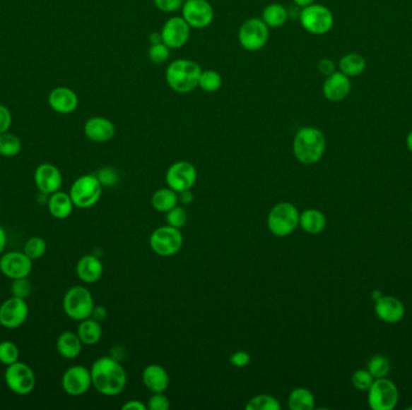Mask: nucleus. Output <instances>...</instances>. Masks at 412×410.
<instances>
[{
  "mask_svg": "<svg viewBox=\"0 0 412 410\" xmlns=\"http://www.w3.org/2000/svg\"><path fill=\"white\" fill-rule=\"evenodd\" d=\"M92 385L99 394L114 397L122 394L126 385V373L121 362L112 356H102L90 368Z\"/></svg>",
  "mask_w": 412,
  "mask_h": 410,
  "instance_id": "f257e3e1",
  "label": "nucleus"
},
{
  "mask_svg": "<svg viewBox=\"0 0 412 410\" xmlns=\"http://www.w3.org/2000/svg\"><path fill=\"white\" fill-rule=\"evenodd\" d=\"M326 136L314 126H302L293 140V155L299 163L314 165L326 152Z\"/></svg>",
  "mask_w": 412,
  "mask_h": 410,
  "instance_id": "f03ea898",
  "label": "nucleus"
},
{
  "mask_svg": "<svg viewBox=\"0 0 412 410\" xmlns=\"http://www.w3.org/2000/svg\"><path fill=\"white\" fill-rule=\"evenodd\" d=\"M201 71V66L196 61L179 58L167 66L165 80L176 93H191L198 87Z\"/></svg>",
  "mask_w": 412,
  "mask_h": 410,
  "instance_id": "7ed1b4c3",
  "label": "nucleus"
},
{
  "mask_svg": "<svg viewBox=\"0 0 412 410\" xmlns=\"http://www.w3.org/2000/svg\"><path fill=\"white\" fill-rule=\"evenodd\" d=\"M299 217L300 213L293 203H278L270 210L268 215V229L276 237H286L298 228Z\"/></svg>",
  "mask_w": 412,
  "mask_h": 410,
  "instance_id": "20e7f679",
  "label": "nucleus"
},
{
  "mask_svg": "<svg viewBox=\"0 0 412 410\" xmlns=\"http://www.w3.org/2000/svg\"><path fill=\"white\" fill-rule=\"evenodd\" d=\"M92 294L85 287H73L66 291L63 299V309L73 320H85L90 318L94 308Z\"/></svg>",
  "mask_w": 412,
  "mask_h": 410,
  "instance_id": "39448f33",
  "label": "nucleus"
},
{
  "mask_svg": "<svg viewBox=\"0 0 412 410\" xmlns=\"http://www.w3.org/2000/svg\"><path fill=\"white\" fill-rule=\"evenodd\" d=\"M102 188L97 175H83L73 183L69 191L70 198L78 208L93 207L102 196Z\"/></svg>",
  "mask_w": 412,
  "mask_h": 410,
  "instance_id": "423d86ee",
  "label": "nucleus"
},
{
  "mask_svg": "<svg viewBox=\"0 0 412 410\" xmlns=\"http://www.w3.org/2000/svg\"><path fill=\"white\" fill-rule=\"evenodd\" d=\"M399 401L396 384L387 377L375 379L367 390V404L372 410H393Z\"/></svg>",
  "mask_w": 412,
  "mask_h": 410,
  "instance_id": "0eeeda50",
  "label": "nucleus"
},
{
  "mask_svg": "<svg viewBox=\"0 0 412 410\" xmlns=\"http://www.w3.org/2000/svg\"><path fill=\"white\" fill-rule=\"evenodd\" d=\"M302 28L307 33L323 35L331 30L334 25V16L331 10L321 4H311L302 8L299 16Z\"/></svg>",
  "mask_w": 412,
  "mask_h": 410,
  "instance_id": "6e6552de",
  "label": "nucleus"
},
{
  "mask_svg": "<svg viewBox=\"0 0 412 410\" xmlns=\"http://www.w3.org/2000/svg\"><path fill=\"white\" fill-rule=\"evenodd\" d=\"M4 380L8 389L18 396H27L37 385V377L33 370L28 365L20 361L6 366Z\"/></svg>",
  "mask_w": 412,
  "mask_h": 410,
  "instance_id": "1a4fd4ad",
  "label": "nucleus"
},
{
  "mask_svg": "<svg viewBox=\"0 0 412 410\" xmlns=\"http://www.w3.org/2000/svg\"><path fill=\"white\" fill-rule=\"evenodd\" d=\"M269 27L261 18H249L239 29V42L241 47L249 52H257L269 40Z\"/></svg>",
  "mask_w": 412,
  "mask_h": 410,
  "instance_id": "9d476101",
  "label": "nucleus"
},
{
  "mask_svg": "<svg viewBox=\"0 0 412 410\" xmlns=\"http://www.w3.org/2000/svg\"><path fill=\"white\" fill-rule=\"evenodd\" d=\"M184 244V236L179 229L170 225L155 229L150 236V247L157 255L172 256L179 253Z\"/></svg>",
  "mask_w": 412,
  "mask_h": 410,
  "instance_id": "9b49d317",
  "label": "nucleus"
},
{
  "mask_svg": "<svg viewBox=\"0 0 412 410\" xmlns=\"http://www.w3.org/2000/svg\"><path fill=\"white\" fill-rule=\"evenodd\" d=\"M182 18L191 28L204 29L213 23L215 11L206 0H186L182 8Z\"/></svg>",
  "mask_w": 412,
  "mask_h": 410,
  "instance_id": "f8f14e48",
  "label": "nucleus"
},
{
  "mask_svg": "<svg viewBox=\"0 0 412 410\" xmlns=\"http://www.w3.org/2000/svg\"><path fill=\"white\" fill-rule=\"evenodd\" d=\"M198 172L193 164L188 162H177L169 167L165 175L167 187L179 193L187 191L196 184Z\"/></svg>",
  "mask_w": 412,
  "mask_h": 410,
  "instance_id": "ddd939ff",
  "label": "nucleus"
},
{
  "mask_svg": "<svg viewBox=\"0 0 412 410\" xmlns=\"http://www.w3.org/2000/svg\"><path fill=\"white\" fill-rule=\"evenodd\" d=\"M29 308L23 299L11 296L0 306V325L5 329L15 330L25 324Z\"/></svg>",
  "mask_w": 412,
  "mask_h": 410,
  "instance_id": "4468645a",
  "label": "nucleus"
},
{
  "mask_svg": "<svg viewBox=\"0 0 412 410\" xmlns=\"http://www.w3.org/2000/svg\"><path fill=\"white\" fill-rule=\"evenodd\" d=\"M92 386L90 370L83 366H73L61 377V387L66 394L78 397L86 394Z\"/></svg>",
  "mask_w": 412,
  "mask_h": 410,
  "instance_id": "2eb2a0df",
  "label": "nucleus"
},
{
  "mask_svg": "<svg viewBox=\"0 0 412 410\" xmlns=\"http://www.w3.org/2000/svg\"><path fill=\"white\" fill-rule=\"evenodd\" d=\"M33 270V260L23 252H8L0 255V272L10 279L27 278Z\"/></svg>",
  "mask_w": 412,
  "mask_h": 410,
  "instance_id": "dca6fc26",
  "label": "nucleus"
},
{
  "mask_svg": "<svg viewBox=\"0 0 412 410\" xmlns=\"http://www.w3.org/2000/svg\"><path fill=\"white\" fill-rule=\"evenodd\" d=\"M162 41L170 49H181L187 44L191 35V27L182 16L170 17L160 30Z\"/></svg>",
  "mask_w": 412,
  "mask_h": 410,
  "instance_id": "f3484780",
  "label": "nucleus"
},
{
  "mask_svg": "<svg viewBox=\"0 0 412 410\" xmlns=\"http://www.w3.org/2000/svg\"><path fill=\"white\" fill-rule=\"evenodd\" d=\"M34 182L42 194L52 195L63 184L61 171L52 164H41L34 172Z\"/></svg>",
  "mask_w": 412,
  "mask_h": 410,
  "instance_id": "a211bd4d",
  "label": "nucleus"
},
{
  "mask_svg": "<svg viewBox=\"0 0 412 410\" xmlns=\"http://www.w3.org/2000/svg\"><path fill=\"white\" fill-rule=\"evenodd\" d=\"M352 83L348 76L341 71H335L326 76L323 83V95L331 102H343L351 92Z\"/></svg>",
  "mask_w": 412,
  "mask_h": 410,
  "instance_id": "6ab92c4d",
  "label": "nucleus"
},
{
  "mask_svg": "<svg viewBox=\"0 0 412 410\" xmlns=\"http://www.w3.org/2000/svg\"><path fill=\"white\" fill-rule=\"evenodd\" d=\"M375 313L379 320L387 324H396L404 318L405 306L399 299L384 295L375 301Z\"/></svg>",
  "mask_w": 412,
  "mask_h": 410,
  "instance_id": "aec40b11",
  "label": "nucleus"
},
{
  "mask_svg": "<svg viewBox=\"0 0 412 410\" xmlns=\"http://www.w3.org/2000/svg\"><path fill=\"white\" fill-rule=\"evenodd\" d=\"M83 131L86 138L97 143H107L112 140L116 133L114 123L105 117H92L85 123Z\"/></svg>",
  "mask_w": 412,
  "mask_h": 410,
  "instance_id": "412c9836",
  "label": "nucleus"
},
{
  "mask_svg": "<svg viewBox=\"0 0 412 410\" xmlns=\"http://www.w3.org/2000/svg\"><path fill=\"white\" fill-rule=\"evenodd\" d=\"M49 104L54 112L69 114L78 109V98L73 90L66 87H58L49 93Z\"/></svg>",
  "mask_w": 412,
  "mask_h": 410,
  "instance_id": "4be33fe9",
  "label": "nucleus"
},
{
  "mask_svg": "<svg viewBox=\"0 0 412 410\" xmlns=\"http://www.w3.org/2000/svg\"><path fill=\"white\" fill-rule=\"evenodd\" d=\"M102 272H104V266L98 256L87 254L82 256L76 265V273L78 278L87 284L98 282L102 278Z\"/></svg>",
  "mask_w": 412,
  "mask_h": 410,
  "instance_id": "5701e85b",
  "label": "nucleus"
},
{
  "mask_svg": "<svg viewBox=\"0 0 412 410\" xmlns=\"http://www.w3.org/2000/svg\"><path fill=\"white\" fill-rule=\"evenodd\" d=\"M143 385L146 386L152 394L164 392L169 387L170 378L167 370L160 365H148L143 372Z\"/></svg>",
  "mask_w": 412,
  "mask_h": 410,
  "instance_id": "b1692460",
  "label": "nucleus"
},
{
  "mask_svg": "<svg viewBox=\"0 0 412 410\" xmlns=\"http://www.w3.org/2000/svg\"><path fill=\"white\" fill-rule=\"evenodd\" d=\"M56 346H57L58 354L61 355V358H66V360H73L81 354L83 343L78 337V333L73 332V331H64L58 336Z\"/></svg>",
  "mask_w": 412,
  "mask_h": 410,
  "instance_id": "393cba45",
  "label": "nucleus"
},
{
  "mask_svg": "<svg viewBox=\"0 0 412 410\" xmlns=\"http://www.w3.org/2000/svg\"><path fill=\"white\" fill-rule=\"evenodd\" d=\"M73 207H75V205L70 198V194L64 193V191H56L52 195H49V201H47L49 215L56 219L61 220L69 218L70 215L73 213Z\"/></svg>",
  "mask_w": 412,
  "mask_h": 410,
  "instance_id": "a878e982",
  "label": "nucleus"
},
{
  "mask_svg": "<svg viewBox=\"0 0 412 410\" xmlns=\"http://www.w3.org/2000/svg\"><path fill=\"white\" fill-rule=\"evenodd\" d=\"M299 227L310 235H319L326 227V215L314 208H309L300 213Z\"/></svg>",
  "mask_w": 412,
  "mask_h": 410,
  "instance_id": "bb28decb",
  "label": "nucleus"
},
{
  "mask_svg": "<svg viewBox=\"0 0 412 410\" xmlns=\"http://www.w3.org/2000/svg\"><path fill=\"white\" fill-rule=\"evenodd\" d=\"M76 333L83 345H95L102 339V325L99 321L94 320L93 318H87L85 320L80 321Z\"/></svg>",
  "mask_w": 412,
  "mask_h": 410,
  "instance_id": "cd10ccee",
  "label": "nucleus"
},
{
  "mask_svg": "<svg viewBox=\"0 0 412 410\" xmlns=\"http://www.w3.org/2000/svg\"><path fill=\"white\" fill-rule=\"evenodd\" d=\"M261 18L269 28H280L288 20V11L282 4L271 3L264 8Z\"/></svg>",
  "mask_w": 412,
  "mask_h": 410,
  "instance_id": "c85d7f7f",
  "label": "nucleus"
},
{
  "mask_svg": "<svg viewBox=\"0 0 412 410\" xmlns=\"http://www.w3.org/2000/svg\"><path fill=\"white\" fill-rule=\"evenodd\" d=\"M151 203L152 207L155 208V211L167 213L177 206L179 195L170 188H163L155 191L152 195Z\"/></svg>",
  "mask_w": 412,
  "mask_h": 410,
  "instance_id": "c756f323",
  "label": "nucleus"
},
{
  "mask_svg": "<svg viewBox=\"0 0 412 410\" xmlns=\"http://www.w3.org/2000/svg\"><path fill=\"white\" fill-rule=\"evenodd\" d=\"M314 396L306 387H297L288 396V408L290 410H312L314 408Z\"/></svg>",
  "mask_w": 412,
  "mask_h": 410,
  "instance_id": "7c9ffc66",
  "label": "nucleus"
},
{
  "mask_svg": "<svg viewBox=\"0 0 412 410\" xmlns=\"http://www.w3.org/2000/svg\"><path fill=\"white\" fill-rule=\"evenodd\" d=\"M365 68H367V61L363 56H360L358 53H348L339 61L340 71L348 78L359 76L360 73H364Z\"/></svg>",
  "mask_w": 412,
  "mask_h": 410,
  "instance_id": "2f4dec72",
  "label": "nucleus"
},
{
  "mask_svg": "<svg viewBox=\"0 0 412 410\" xmlns=\"http://www.w3.org/2000/svg\"><path fill=\"white\" fill-rule=\"evenodd\" d=\"M222 85H223L222 76H220V73H217L215 70H205L200 73L198 87L206 93H215L217 90H220Z\"/></svg>",
  "mask_w": 412,
  "mask_h": 410,
  "instance_id": "473e14b6",
  "label": "nucleus"
},
{
  "mask_svg": "<svg viewBox=\"0 0 412 410\" xmlns=\"http://www.w3.org/2000/svg\"><path fill=\"white\" fill-rule=\"evenodd\" d=\"M20 150H22V143L16 135L8 134V133L0 134V155L13 158L20 155Z\"/></svg>",
  "mask_w": 412,
  "mask_h": 410,
  "instance_id": "72a5a7b5",
  "label": "nucleus"
},
{
  "mask_svg": "<svg viewBox=\"0 0 412 410\" xmlns=\"http://www.w3.org/2000/svg\"><path fill=\"white\" fill-rule=\"evenodd\" d=\"M245 408L246 410H280L281 403L270 394H257L249 399Z\"/></svg>",
  "mask_w": 412,
  "mask_h": 410,
  "instance_id": "f704fd0d",
  "label": "nucleus"
},
{
  "mask_svg": "<svg viewBox=\"0 0 412 410\" xmlns=\"http://www.w3.org/2000/svg\"><path fill=\"white\" fill-rule=\"evenodd\" d=\"M367 370L375 379L386 378L391 372V362L384 355H375L367 361Z\"/></svg>",
  "mask_w": 412,
  "mask_h": 410,
  "instance_id": "c9c22d12",
  "label": "nucleus"
},
{
  "mask_svg": "<svg viewBox=\"0 0 412 410\" xmlns=\"http://www.w3.org/2000/svg\"><path fill=\"white\" fill-rule=\"evenodd\" d=\"M46 251H47L46 241L41 237H37V236L29 239L23 248V253L33 261L41 259L42 256L45 255Z\"/></svg>",
  "mask_w": 412,
  "mask_h": 410,
  "instance_id": "e433bc0d",
  "label": "nucleus"
},
{
  "mask_svg": "<svg viewBox=\"0 0 412 410\" xmlns=\"http://www.w3.org/2000/svg\"><path fill=\"white\" fill-rule=\"evenodd\" d=\"M20 349L13 342H0V362L5 366H10L18 361Z\"/></svg>",
  "mask_w": 412,
  "mask_h": 410,
  "instance_id": "4c0bfd02",
  "label": "nucleus"
},
{
  "mask_svg": "<svg viewBox=\"0 0 412 410\" xmlns=\"http://www.w3.org/2000/svg\"><path fill=\"white\" fill-rule=\"evenodd\" d=\"M375 378L367 370H357L352 374L351 382L358 391H367L372 387Z\"/></svg>",
  "mask_w": 412,
  "mask_h": 410,
  "instance_id": "58836bf2",
  "label": "nucleus"
},
{
  "mask_svg": "<svg viewBox=\"0 0 412 410\" xmlns=\"http://www.w3.org/2000/svg\"><path fill=\"white\" fill-rule=\"evenodd\" d=\"M187 211L184 207L176 206V207L172 208L170 211L167 212V225H170L172 228H184V225L187 224Z\"/></svg>",
  "mask_w": 412,
  "mask_h": 410,
  "instance_id": "ea45409f",
  "label": "nucleus"
},
{
  "mask_svg": "<svg viewBox=\"0 0 412 410\" xmlns=\"http://www.w3.org/2000/svg\"><path fill=\"white\" fill-rule=\"evenodd\" d=\"M148 58L155 64H163L170 58V49L164 42L151 45L148 49Z\"/></svg>",
  "mask_w": 412,
  "mask_h": 410,
  "instance_id": "a19ab883",
  "label": "nucleus"
},
{
  "mask_svg": "<svg viewBox=\"0 0 412 410\" xmlns=\"http://www.w3.org/2000/svg\"><path fill=\"white\" fill-rule=\"evenodd\" d=\"M11 294H13V296L23 299V300L30 296V294H32V285H30L28 277L27 278L13 279V284H11Z\"/></svg>",
  "mask_w": 412,
  "mask_h": 410,
  "instance_id": "79ce46f5",
  "label": "nucleus"
},
{
  "mask_svg": "<svg viewBox=\"0 0 412 410\" xmlns=\"http://www.w3.org/2000/svg\"><path fill=\"white\" fill-rule=\"evenodd\" d=\"M97 177L99 182L102 183V186L105 187H112L119 182V174L112 167H102L98 171Z\"/></svg>",
  "mask_w": 412,
  "mask_h": 410,
  "instance_id": "37998d69",
  "label": "nucleus"
},
{
  "mask_svg": "<svg viewBox=\"0 0 412 410\" xmlns=\"http://www.w3.org/2000/svg\"><path fill=\"white\" fill-rule=\"evenodd\" d=\"M147 408L150 410H167L170 408L169 398L164 394V392H155L148 399Z\"/></svg>",
  "mask_w": 412,
  "mask_h": 410,
  "instance_id": "c03bdc74",
  "label": "nucleus"
},
{
  "mask_svg": "<svg viewBox=\"0 0 412 410\" xmlns=\"http://www.w3.org/2000/svg\"><path fill=\"white\" fill-rule=\"evenodd\" d=\"M184 0H153L155 8L164 13H176L182 8Z\"/></svg>",
  "mask_w": 412,
  "mask_h": 410,
  "instance_id": "a18cd8bd",
  "label": "nucleus"
},
{
  "mask_svg": "<svg viewBox=\"0 0 412 410\" xmlns=\"http://www.w3.org/2000/svg\"><path fill=\"white\" fill-rule=\"evenodd\" d=\"M229 362H230V365L237 367V368H244L246 366L249 365V362H251V355H249L247 351L239 350V351H235V353L230 355Z\"/></svg>",
  "mask_w": 412,
  "mask_h": 410,
  "instance_id": "49530a36",
  "label": "nucleus"
},
{
  "mask_svg": "<svg viewBox=\"0 0 412 410\" xmlns=\"http://www.w3.org/2000/svg\"><path fill=\"white\" fill-rule=\"evenodd\" d=\"M13 123V116L8 107L4 105H0V134L8 133L10 126Z\"/></svg>",
  "mask_w": 412,
  "mask_h": 410,
  "instance_id": "de8ad7c7",
  "label": "nucleus"
},
{
  "mask_svg": "<svg viewBox=\"0 0 412 410\" xmlns=\"http://www.w3.org/2000/svg\"><path fill=\"white\" fill-rule=\"evenodd\" d=\"M317 69H319V73L326 78V76L335 73V63L329 58H322V59H319Z\"/></svg>",
  "mask_w": 412,
  "mask_h": 410,
  "instance_id": "09e8293b",
  "label": "nucleus"
},
{
  "mask_svg": "<svg viewBox=\"0 0 412 410\" xmlns=\"http://www.w3.org/2000/svg\"><path fill=\"white\" fill-rule=\"evenodd\" d=\"M107 317V310L105 307H102V306H94L93 312H92L90 318H93L94 320L102 322V320H105V318Z\"/></svg>",
  "mask_w": 412,
  "mask_h": 410,
  "instance_id": "8fccbe9b",
  "label": "nucleus"
},
{
  "mask_svg": "<svg viewBox=\"0 0 412 410\" xmlns=\"http://www.w3.org/2000/svg\"><path fill=\"white\" fill-rule=\"evenodd\" d=\"M123 410H146V404H143L141 401H138V399H131V401H128V402L124 403L122 406Z\"/></svg>",
  "mask_w": 412,
  "mask_h": 410,
  "instance_id": "3c124183",
  "label": "nucleus"
},
{
  "mask_svg": "<svg viewBox=\"0 0 412 410\" xmlns=\"http://www.w3.org/2000/svg\"><path fill=\"white\" fill-rule=\"evenodd\" d=\"M177 195H179V203H184V205H189V203H193V193L191 191V189H187V191H179L177 193Z\"/></svg>",
  "mask_w": 412,
  "mask_h": 410,
  "instance_id": "603ef678",
  "label": "nucleus"
},
{
  "mask_svg": "<svg viewBox=\"0 0 412 410\" xmlns=\"http://www.w3.org/2000/svg\"><path fill=\"white\" fill-rule=\"evenodd\" d=\"M6 243H8V236H6V231H5V229L0 225V255L4 252Z\"/></svg>",
  "mask_w": 412,
  "mask_h": 410,
  "instance_id": "864d4df0",
  "label": "nucleus"
},
{
  "mask_svg": "<svg viewBox=\"0 0 412 410\" xmlns=\"http://www.w3.org/2000/svg\"><path fill=\"white\" fill-rule=\"evenodd\" d=\"M150 42H151V45H155V44H160V42H163L162 41V35H160V32H153V33L150 34Z\"/></svg>",
  "mask_w": 412,
  "mask_h": 410,
  "instance_id": "5fc2aeb1",
  "label": "nucleus"
},
{
  "mask_svg": "<svg viewBox=\"0 0 412 410\" xmlns=\"http://www.w3.org/2000/svg\"><path fill=\"white\" fill-rule=\"evenodd\" d=\"M294 4L297 6H300V8H306L309 5L314 4V0H293Z\"/></svg>",
  "mask_w": 412,
  "mask_h": 410,
  "instance_id": "6e6d98bb",
  "label": "nucleus"
},
{
  "mask_svg": "<svg viewBox=\"0 0 412 410\" xmlns=\"http://www.w3.org/2000/svg\"><path fill=\"white\" fill-rule=\"evenodd\" d=\"M406 146H408V150L412 153V131L406 136Z\"/></svg>",
  "mask_w": 412,
  "mask_h": 410,
  "instance_id": "4d7b16f0",
  "label": "nucleus"
},
{
  "mask_svg": "<svg viewBox=\"0 0 412 410\" xmlns=\"http://www.w3.org/2000/svg\"><path fill=\"white\" fill-rule=\"evenodd\" d=\"M382 296H384V295L379 293V291H374V293H372V299H374L375 301L379 300V297Z\"/></svg>",
  "mask_w": 412,
  "mask_h": 410,
  "instance_id": "13d9d810",
  "label": "nucleus"
},
{
  "mask_svg": "<svg viewBox=\"0 0 412 410\" xmlns=\"http://www.w3.org/2000/svg\"><path fill=\"white\" fill-rule=\"evenodd\" d=\"M410 208H411V212H412V201H411V206H410Z\"/></svg>",
  "mask_w": 412,
  "mask_h": 410,
  "instance_id": "bf43d9fd",
  "label": "nucleus"
},
{
  "mask_svg": "<svg viewBox=\"0 0 412 410\" xmlns=\"http://www.w3.org/2000/svg\"><path fill=\"white\" fill-rule=\"evenodd\" d=\"M184 1H186V0H184Z\"/></svg>",
  "mask_w": 412,
  "mask_h": 410,
  "instance_id": "052dcab7",
  "label": "nucleus"
}]
</instances>
